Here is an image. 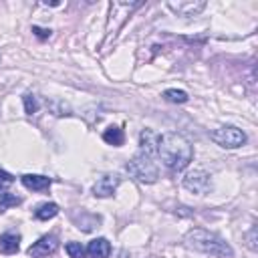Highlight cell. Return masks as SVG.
<instances>
[{
	"label": "cell",
	"instance_id": "obj_16",
	"mask_svg": "<svg viewBox=\"0 0 258 258\" xmlns=\"http://www.w3.org/2000/svg\"><path fill=\"white\" fill-rule=\"evenodd\" d=\"M163 99L169 101V103H185L187 101V93L179 91V89H167L163 93Z\"/></svg>",
	"mask_w": 258,
	"mask_h": 258
},
{
	"label": "cell",
	"instance_id": "obj_17",
	"mask_svg": "<svg viewBox=\"0 0 258 258\" xmlns=\"http://www.w3.org/2000/svg\"><path fill=\"white\" fill-rule=\"evenodd\" d=\"M22 103H24V111H26V115H34V113L38 111V107H40L38 99H36L32 93H26V95L22 97Z\"/></svg>",
	"mask_w": 258,
	"mask_h": 258
},
{
	"label": "cell",
	"instance_id": "obj_10",
	"mask_svg": "<svg viewBox=\"0 0 258 258\" xmlns=\"http://www.w3.org/2000/svg\"><path fill=\"white\" fill-rule=\"evenodd\" d=\"M85 252H87L89 258H107L109 252H111V244H109L107 238H95V240L89 242Z\"/></svg>",
	"mask_w": 258,
	"mask_h": 258
},
{
	"label": "cell",
	"instance_id": "obj_19",
	"mask_svg": "<svg viewBox=\"0 0 258 258\" xmlns=\"http://www.w3.org/2000/svg\"><path fill=\"white\" fill-rule=\"evenodd\" d=\"M12 183H14V177H12V173H8V171L0 169V189L8 187V185H12Z\"/></svg>",
	"mask_w": 258,
	"mask_h": 258
},
{
	"label": "cell",
	"instance_id": "obj_9",
	"mask_svg": "<svg viewBox=\"0 0 258 258\" xmlns=\"http://www.w3.org/2000/svg\"><path fill=\"white\" fill-rule=\"evenodd\" d=\"M20 181H22V185H24L26 189H32V191H42V189H46V187L52 183L50 177H46V175H36V173H26V175L20 177Z\"/></svg>",
	"mask_w": 258,
	"mask_h": 258
},
{
	"label": "cell",
	"instance_id": "obj_4",
	"mask_svg": "<svg viewBox=\"0 0 258 258\" xmlns=\"http://www.w3.org/2000/svg\"><path fill=\"white\" fill-rule=\"evenodd\" d=\"M212 141L218 143L220 147H226V149H236L240 145L246 143V133L234 125H224V127H218L216 131H212Z\"/></svg>",
	"mask_w": 258,
	"mask_h": 258
},
{
	"label": "cell",
	"instance_id": "obj_6",
	"mask_svg": "<svg viewBox=\"0 0 258 258\" xmlns=\"http://www.w3.org/2000/svg\"><path fill=\"white\" fill-rule=\"evenodd\" d=\"M58 248V238L54 234H46L42 238H38L30 248H28V256L30 258H46L50 254H54Z\"/></svg>",
	"mask_w": 258,
	"mask_h": 258
},
{
	"label": "cell",
	"instance_id": "obj_7",
	"mask_svg": "<svg viewBox=\"0 0 258 258\" xmlns=\"http://www.w3.org/2000/svg\"><path fill=\"white\" fill-rule=\"evenodd\" d=\"M117 185H119V175H115V173H105V175H101V177L95 181L93 194L99 196V198H109V196L115 194Z\"/></svg>",
	"mask_w": 258,
	"mask_h": 258
},
{
	"label": "cell",
	"instance_id": "obj_11",
	"mask_svg": "<svg viewBox=\"0 0 258 258\" xmlns=\"http://www.w3.org/2000/svg\"><path fill=\"white\" fill-rule=\"evenodd\" d=\"M167 6L179 16H196L200 10L206 8V2H169Z\"/></svg>",
	"mask_w": 258,
	"mask_h": 258
},
{
	"label": "cell",
	"instance_id": "obj_12",
	"mask_svg": "<svg viewBox=\"0 0 258 258\" xmlns=\"http://www.w3.org/2000/svg\"><path fill=\"white\" fill-rule=\"evenodd\" d=\"M20 248V236L12 232H4L0 236V252L2 254H16Z\"/></svg>",
	"mask_w": 258,
	"mask_h": 258
},
{
	"label": "cell",
	"instance_id": "obj_3",
	"mask_svg": "<svg viewBox=\"0 0 258 258\" xmlns=\"http://www.w3.org/2000/svg\"><path fill=\"white\" fill-rule=\"evenodd\" d=\"M127 171H129L135 179H139V181H143V183H153V181L157 179V175H159L157 165L151 161L149 155H145V153H141V151L127 163Z\"/></svg>",
	"mask_w": 258,
	"mask_h": 258
},
{
	"label": "cell",
	"instance_id": "obj_14",
	"mask_svg": "<svg viewBox=\"0 0 258 258\" xmlns=\"http://www.w3.org/2000/svg\"><path fill=\"white\" fill-rule=\"evenodd\" d=\"M58 214V206L52 204V202H46V204H40L36 210H34V218L40 220V222H46L50 218H54Z\"/></svg>",
	"mask_w": 258,
	"mask_h": 258
},
{
	"label": "cell",
	"instance_id": "obj_15",
	"mask_svg": "<svg viewBox=\"0 0 258 258\" xmlns=\"http://www.w3.org/2000/svg\"><path fill=\"white\" fill-rule=\"evenodd\" d=\"M20 204V198L14 196V194H8V191H0V214H4L10 206H18Z\"/></svg>",
	"mask_w": 258,
	"mask_h": 258
},
{
	"label": "cell",
	"instance_id": "obj_20",
	"mask_svg": "<svg viewBox=\"0 0 258 258\" xmlns=\"http://www.w3.org/2000/svg\"><path fill=\"white\" fill-rule=\"evenodd\" d=\"M32 32L38 36V38H48L50 36V28H40V26H32Z\"/></svg>",
	"mask_w": 258,
	"mask_h": 258
},
{
	"label": "cell",
	"instance_id": "obj_1",
	"mask_svg": "<svg viewBox=\"0 0 258 258\" xmlns=\"http://www.w3.org/2000/svg\"><path fill=\"white\" fill-rule=\"evenodd\" d=\"M157 155L165 167H169L171 171H181L189 165V161L194 157V147L183 135L171 131V133L159 135Z\"/></svg>",
	"mask_w": 258,
	"mask_h": 258
},
{
	"label": "cell",
	"instance_id": "obj_5",
	"mask_svg": "<svg viewBox=\"0 0 258 258\" xmlns=\"http://www.w3.org/2000/svg\"><path fill=\"white\" fill-rule=\"evenodd\" d=\"M183 187L187 189V191H191V194H196V196H204V194H208V189H210V175L206 173V171H202V169H194V171H189L185 177H183Z\"/></svg>",
	"mask_w": 258,
	"mask_h": 258
},
{
	"label": "cell",
	"instance_id": "obj_2",
	"mask_svg": "<svg viewBox=\"0 0 258 258\" xmlns=\"http://www.w3.org/2000/svg\"><path fill=\"white\" fill-rule=\"evenodd\" d=\"M185 242H187L189 248H194L198 252H204V254H210V256H216V258H234L232 246L228 242H224L214 232H208V230H202V228L189 230L187 236H185Z\"/></svg>",
	"mask_w": 258,
	"mask_h": 258
},
{
	"label": "cell",
	"instance_id": "obj_21",
	"mask_svg": "<svg viewBox=\"0 0 258 258\" xmlns=\"http://www.w3.org/2000/svg\"><path fill=\"white\" fill-rule=\"evenodd\" d=\"M254 236H256V228L250 230V242H248V246H250L252 250H256V240H254Z\"/></svg>",
	"mask_w": 258,
	"mask_h": 258
},
{
	"label": "cell",
	"instance_id": "obj_8",
	"mask_svg": "<svg viewBox=\"0 0 258 258\" xmlns=\"http://www.w3.org/2000/svg\"><path fill=\"white\" fill-rule=\"evenodd\" d=\"M157 141H159V135L151 129H143L141 135H139V145H141V153L153 157L157 153Z\"/></svg>",
	"mask_w": 258,
	"mask_h": 258
},
{
	"label": "cell",
	"instance_id": "obj_13",
	"mask_svg": "<svg viewBox=\"0 0 258 258\" xmlns=\"http://www.w3.org/2000/svg\"><path fill=\"white\" fill-rule=\"evenodd\" d=\"M103 141L109 143V145L119 147V145H123V141H125V133H123L121 127H107V129L103 131Z\"/></svg>",
	"mask_w": 258,
	"mask_h": 258
},
{
	"label": "cell",
	"instance_id": "obj_18",
	"mask_svg": "<svg viewBox=\"0 0 258 258\" xmlns=\"http://www.w3.org/2000/svg\"><path fill=\"white\" fill-rule=\"evenodd\" d=\"M64 250L71 258H83V254H85V248L81 246V242H69L64 246Z\"/></svg>",
	"mask_w": 258,
	"mask_h": 258
}]
</instances>
